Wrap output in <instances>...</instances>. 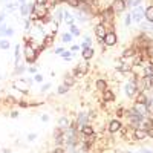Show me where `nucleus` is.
Returning a JSON list of instances; mask_svg holds the SVG:
<instances>
[{
	"label": "nucleus",
	"instance_id": "f257e3e1",
	"mask_svg": "<svg viewBox=\"0 0 153 153\" xmlns=\"http://www.w3.org/2000/svg\"><path fill=\"white\" fill-rule=\"evenodd\" d=\"M144 6L143 5H139V6H135V8H132V11H130V17H132V22H135V23H141L143 20H144Z\"/></svg>",
	"mask_w": 153,
	"mask_h": 153
},
{
	"label": "nucleus",
	"instance_id": "f03ea898",
	"mask_svg": "<svg viewBox=\"0 0 153 153\" xmlns=\"http://www.w3.org/2000/svg\"><path fill=\"white\" fill-rule=\"evenodd\" d=\"M118 43V35L115 31H107V34L104 35L103 38V45L107 46V48H113L115 45Z\"/></svg>",
	"mask_w": 153,
	"mask_h": 153
},
{
	"label": "nucleus",
	"instance_id": "7ed1b4c3",
	"mask_svg": "<svg viewBox=\"0 0 153 153\" xmlns=\"http://www.w3.org/2000/svg\"><path fill=\"white\" fill-rule=\"evenodd\" d=\"M12 87L14 89H17V91H20L23 95H28L29 94V86L26 84V81H25V78L22 76L20 80H17V81H14L12 83Z\"/></svg>",
	"mask_w": 153,
	"mask_h": 153
},
{
	"label": "nucleus",
	"instance_id": "20e7f679",
	"mask_svg": "<svg viewBox=\"0 0 153 153\" xmlns=\"http://www.w3.org/2000/svg\"><path fill=\"white\" fill-rule=\"evenodd\" d=\"M110 9L115 12V16H117V14H123L127 8H126L124 0H113V2L110 3Z\"/></svg>",
	"mask_w": 153,
	"mask_h": 153
},
{
	"label": "nucleus",
	"instance_id": "39448f33",
	"mask_svg": "<svg viewBox=\"0 0 153 153\" xmlns=\"http://www.w3.org/2000/svg\"><path fill=\"white\" fill-rule=\"evenodd\" d=\"M124 92H126V95L129 97V98L135 97V95L138 94V86H136V83H133V81H127V83L124 84Z\"/></svg>",
	"mask_w": 153,
	"mask_h": 153
},
{
	"label": "nucleus",
	"instance_id": "423d86ee",
	"mask_svg": "<svg viewBox=\"0 0 153 153\" xmlns=\"http://www.w3.org/2000/svg\"><path fill=\"white\" fill-rule=\"evenodd\" d=\"M94 32H95V37L98 38V40H103L104 35L107 34V28L104 23H97L94 26Z\"/></svg>",
	"mask_w": 153,
	"mask_h": 153
},
{
	"label": "nucleus",
	"instance_id": "0eeeda50",
	"mask_svg": "<svg viewBox=\"0 0 153 153\" xmlns=\"http://www.w3.org/2000/svg\"><path fill=\"white\" fill-rule=\"evenodd\" d=\"M54 14H52V23L55 25V26H60V23L63 22V9L60 6L54 8Z\"/></svg>",
	"mask_w": 153,
	"mask_h": 153
},
{
	"label": "nucleus",
	"instance_id": "6e6552de",
	"mask_svg": "<svg viewBox=\"0 0 153 153\" xmlns=\"http://www.w3.org/2000/svg\"><path fill=\"white\" fill-rule=\"evenodd\" d=\"M133 110L138 112L139 115H143V117H147V115L150 113V112H149V106H147V104H143V103H135Z\"/></svg>",
	"mask_w": 153,
	"mask_h": 153
},
{
	"label": "nucleus",
	"instance_id": "1a4fd4ad",
	"mask_svg": "<svg viewBox=\"0 0 153 153\" xmlns=\"http://www.w3.org/2000/svg\"><path fill=\"white\" fill-rule=\"evenodd\" d=\"M121 129H123V124H121L120 120H112V121H110V124H109V132H110V133H117V132H120Z\"/></svg>",
	"mask_w": 153,
	"mask_h": 153
},
{
	"label": "nucleus",
	"instance_id": "9d476101",
	"mask_svg": "<svg viewBox=\"0 0 153 153\" xmlns=\"http://www.w3.org/2000/svg\"><path fill=\"white\" fill-rule=\"evenodd\" d=\"M95 55V49L94 48H87L84 51H81V60H86V61H91Z\"/></svg>",
	"mask_w": 153,
	"mask_h": 153
},
{
	"label": "nucleus",
	"instance_id": "9b49d317",
	"mask_svg": "<svg viewBox=\"0 0 153 153\" xmlns=\"http://www.w3.org/2000/svg\"><path fill=\"white\" fill-rule=\"evenodd\" d=\"M83 136H91V135H94L95 133V129L92 126H89V124H84V126H81L80 127V130H78Z\"/></svg>",
	"mask_w": 153,
	"mask_h": 153
},
{
	"label": "nucleus",
	"instance_id": "f8f14e48",
	"mask_svg": "<svg viewBox=\"0 0 153 153\" xmlns=\"http://www.w3.org/2000/svg\"><path fill=\"white\" fill-rule=\"evenodd\" d=\"M144 19H146V22H149V23L153 25V3L149 5V6L144 9Z\"/></svg>",
	"mask_w": 153,
	"mask_h": 153
},
{
	"label": "nucleus",
	"instance_id": "ddd939ff",
	"mask_svg": "<svg viewBox=\"0 0 153 153\" xmlns=\"http://www.w3.org/2000/svg\"><path fill=\"white\" fill-rule=\"evenodd\" d=\"M19 2H6L5 3V11L8 12V14H12L16 9H19Z\"/></svg>",
	"mask_w": 153,
	"mask_h": 153
},
{
	"label": "nucleus",
	"instance_id": "4468645a",
	"mask_svg": "<svg viewBox=\"0 0 153 153\" xmlns=\"http://www.w3.org/2000/svg\"><path fill=\"white\" fill-rule=\"evenodd\" d=\"M101 94H103V100L106 101V103H112V101L115 100V94H113V92L110 91L109 87L106 89V91H103Z\"/></svg>",
	"mask_w": 153,
	"mask_h": 153
},
{
	"label": "nucleus",
	"instance_id": "2eb2a0df",
	"mask_svg": "<svg viewBox=\"0 0 153 153\" xmlns=\"http://www.w3.org/2000/svg\"><path fill=\"white\" fill-rule=\"evenodd\" d=\"M133 138L138 139V141H141V139H146L147 138V133L144 129H135L133 130Z\"/></svg>",
	"mask_w": 153,
	"mask_h": 153
},
{
	"label": "nucleus",
	"instance_id": "dca6fc26",
	"mask_svg": "<svg viewBox=\"0 0 153 153\" xmlns=\"http://www.w3.org/2000/svg\"><path fill=\"white\" fill-rule=\"evenodd\" d=\"M63 83H65L66 86H69V87H72V86L75 84V76H74L71 72L65 74V80H63Z\"/></svg>",
	"mask_w": 153,
	"mask_h": 153
},
{
	"label": "nucleus",
	"instance_id": "f3484780",
	"mask_svg": "<svg viewBox=\"0 0 153 153\" xmlns=\"http://www.w3.org/2000/svg\"><path fill=\"white\" fill-rule=\"evenodd\" d=\"M109 86H107V81H104V80H97L95 81V89L98 92H103V91H106Z\"/></svg>",
	"mask_w": 153,
	"mask_h": 153
},
{
	"label": "nucleus",
	"instance_id": "a211bd4d",
	"mask_svg": "<svg viewBox=\"0 0 153 153\" xmlns=\"http://www.w3.org/2000/svg\"><path fill=\"white\" fill-rule=\"evenodd\" d=\"M19 11H20V16L25 19V17H29V8H28V3L25 5H19Z\"/></svg>",
	"mask_w": 153,
	"mask_h": 153
},
{
	"label": "nucleus",
	"instance_id": "6ab92c4d",
	"mask_svg": "<svg viewBox=\"0 0 153 153\" xmlns=\"http://www.w3.org/2000/svg\"><path fill=\"white\" fill-rule=\"evenodd\" d=\"M63 60H65V61H72L74 60V57H75V52H72V51H65V52H63L61 55H60Z\"/></svg>",
	"mask_w": 153,
	"mask_h": 153
},
{
	"label": "nucleus",
	"instance_id": "aec40b11",
	"mask_svg": "<svg viewBox=\"0 0 153 153\" xmlns=\"http://www.w3.org/2000/svg\"><path fill=\"white\" fill-rule=\"evenodd\" d=\"M69 126H71V121H69L66 117H61V118L58 120V126H57V127H60V129H68Z\"/></svg>",
	"mask_w": 153,
	"mask_h": 153
},
{
	"label": "nucleus",
	"instance_id": "412c9836",
	"mask_svg": "<svg viewBox=\"0 0 153 153\" xmlns=\"http://www.w3.org/2000/svg\"><path fill=\"white\" fill-rule=\"evenodd\" d=\"M69 91H71V87L66 86L65 83H61V84L58 86V89H57V95H65V94H68Z\"/></svg>",
	"mask_w": 153,
	"mask_h": 153
},
{
	"label": "nucleus",
	"instance_id": "4be33fe9",
	"mask_svg": "<svg viewBox=\"0 0 153 153\" xmlns=\"http://www.w3.org/2000/svg\"><path fill=\"white\" fill-rule=\"evenodd\" d=\"M135 55H136V48L135 46L127 48L124 52H123V57H135Z\"/></svg>",
	"mask_w": 153,
	"mask_h": 153
},
{
	"label": "nucleus",
	"instance_id": "5701e85b",
	"mask_svg": "<svg viewBox=\"0 0 153 153\" xmlns=\"http://www.w3.org/2000/svg\"><path fill=\"white\" fill-rule=\"evenodd\" d=\"M9 48H11L9 38H0V49H2V51H8Z\"/></svg>",
	"mask_w": 153,
	"mask_h": 153
},
{
	"label": "nucleus",
	"instance_id": "b1692460",
	"mask_svg": "<svg viewBox=\"0 0 153 153\" xmlns=\"http://www.w3.org/2000/svg\"><path fill=\"white\" fill-rule=\"evenodd\" d=\"M72 40H74V35L71 32H63V35H61V42L63 43H71Z\"/></svg>",
	"mask_w": 153,
	"mask_h": 153
},
{
	"label": "nucleus",
	"instance_id": "393cba45",
	"mask_svg": "<svg viewBox=\"0 0 153 153\" xmlns=\"http://www.w3.org/2000/svg\"><path fill=\"white\" fill-rule=\"evenodd\" d=\"M26 68H28V66H25V65L16 66V69H14V72H12V75H22V74H25V72H26Z\"/></svg>",
	"mask_w": 153,
	"mask_h": 153
},
{
	"label": "nucleus",
	"instance_id": "a878e982",
	"mask_svg": "<svg viewBox=\"0 0 153 153\" xmlns=\"http://www.w3.org/2000/svg\"><path fill=\"white\" fill-rule=\"evenodd\" d=\"M14 34H16V29L12 28V26H8V28H6V31L3 32V37H5V38H11Z\"/></svg>",
	"mask_w": 153,
	"mask_h": 153
},
{
	"label": "nucleus",
	"instance_id": "bb28decb",
	"mask_svg": "<svg viewBox=\"0 0 153 153\" xmlns=\"http://www.w3.org/2000/svg\"><path fill=\"white\" fill-rule=\"evenodd\" d=\"M69 32H71L74 37H78V35H80V29L76 28V25H71V26H69Z\"/></svg>",
	"mask_w": 153,
	"mask_h": 153
},
{
	"label": "nucleus",
	"instance_id": "cd10ccee",
	"mask_svg": "<svg viewBox=\"0 0 153 153\" xmlns=\"http://www.w3.org/2000/svg\"><path fill=\"white\" fill-rule=\"evenodd\" d=\"M23 25H25V31H29V29L32 28V20H31L29 17H25Z\"/></svg>",
	"mask_w": 153,
	"mask_h": 153
},
{
	"label": "nucleus",
	"instance_id": "c85d7f7f",
	"mask_svg": "<svg viewBox=\"0 0 153 153\" xmlns=\"http://www.w3.org/2000/svg\"><path fill=\"white\" fill-rule=\"evenodd\" d=\"M26 72H28V74H31V75H35V74L38 72V68H37V65H29V66L26 68Z\"/></svg>",
	"mask_w": 153,
	"mask_h": 153
},
{
	"label": "nucleus",
	"instance_id": "c756f323",
	"mask_svg": "<svg viewBox=\"0 0 153 153\" xmlns=\"http://www.w3.org/2000/svg\"><path fill=\"white\" fill-rule=\"evenodd\" d=\"M65 3H68V5H69L71 8H74V9H76V8L80 6V2H78V0H66Z\"/></svg>",
	"mask_w": 153,
	"mask_h": 153
},
{
	"label": "nucleus",
	"instance_id": "7c9ffc66",
	"mask_svg": "<svg viewBox=\"0 0 153 153\" xmlns=\"http://www.w3.org/2000/svg\"><path fill=\"white\" fill-rule=\"evenodd\" d=\"M130 25H132V17H130V12H127L126 17H124V26H126V28H129Z\"/></svg>",
	"mask_w": 153,
	"mask_h": 153
},
{
	"label": "nucleus",
	"instance_id": "2f4dec72",
	"mask_svg": "<svg viewBox=\"0 0 153 153\" xmlns=\"http://www.w3.org/2000/svg\"><path fill=\"white\" fill-rule=\"evenodd\" d=\"M32 78H34V81H35V83H42V81H43V75L37 72V74L32 76Z\"/></svg>",
	"mask_w": 153,
	"mask_h": 153
},
{
	"label": "nucleus",
	"instance_id": "473e14b6",
	"mask_svg": "<svg viewBox=\"0 0 153 153\" xmlns=\"http://www.w3.org/2000/svg\"><path fill=\"white\" fill-rule=\"evenodd\" d=\"M6 16H8L6 11H0V25H2L3 22H6Z\"/></svg>",
	"mask_w": 153,
	"mask_h": 153
},
{
	"label": "nucleus",
	"instance_id": "72a5a7b5",
	"mask_svg": "<svg viewBox=\"0 0 153 153\" xmlns=\"http://www.w3.org/2000/svg\"><path fill=\"white\" fill-rule=\"evenodd\" d=\"M51 87H52V84H51V83H46V84H43V86H42V89H40V92H42V94H45L46 91H49Z\"/></svg>",
	"mask_w": 153,
	"mask_h": 153
},
{
	"label": "nucleus",
	"instance_id": "f704fd0d",
	"mask_svg": "<svg viewBox=\"0 0 153 153\" xmlns=\"http://www.w3.org/2000/svg\"><path fill=\"white\" fill-rule=\"evenodd\" d=\"M65 51H66L65 48H63V46H60V48H55V49H54V54H57V55H61L63 52H65Z\"/></svg>",
	"mask_w": 153,
	"mask_h": 153
},
{
	"label": "nucleus",
	"instance_id": "c9c22d12",
	"mask_svg": "<svg viewBox=\"0 0 153 153\" xmlns=\"http://www.w3.org/2000/svg\"><path fill=\"white\" fill-rule=\"evenodd\" d=\"M87 48H92V45H91V43H87V42H84V40H83V43L80 45V49H81V51H84V49H87Z\"/></svg>",
	"mask_w": 153,
	"mask_h": 153
},
{
	"label": "nucleus",
	"instance_id": "e433bc0d",
	"mask_svg": "<svg viewBox=\"0 0 153 153\" xmlns=\"http://www.w3.org/2000/svg\"><path fill=\"white\" fill-rule=\"evenodd\" d=\"M14 55L16 57H19L20 55V45L17 43V45H14Z\"/></svg>",
	"mask_w": 153,
	"mask_h": 153
},
{
	"label": "nucleus",
	"instance_id": "4c0bfd02",
	"mask_svg": "<svg viewBox=\"0 0 153 153\" xmlns=\"http://www.w3.org/2000/svg\"><path fill=\"white\" fill-rule=\"evenodd\" d=\"M40 120H42V123H49V115L48 113H43L42 117H40Z\"/></svg>",
	"mask_w": 153,
	"mask_h": 153
},
{
	"label": "nucleus",
	"instance_id": "58836bf2",
	"mask_svg": "<svg viewBox=\"0 0 153 153\" xmlns=\"http://www.w3.org/2000/svg\"><path fill=\"white\" fill-rule=\"evenodd\" d=\"M71 51H72V52H78V51H81L80 49V45H72L71 46Z\"/></svg>",
	"mask_w": 153,
	"mask_h": 153
},
{
	"label": "nucleus",
	"instance_id": "ea45409f",
	"mask_svg": "<svg viewBox=\"0 0 153 153\" xmlns=\"http://www.w3.org/2000/svg\"><path fill=\"white\" fill-rule=\"evenodd\" d=\"M141 3H143V0H133V2H132V8H135V6H139Z\"/></svg>",
	"mask_w": 153,
	"mask_h": 153
},
{
	"label": "nucleus",
	"instance_id": "a19ab883",
	"mask_svg": "<svg viewBox=\"0 0 153 153\" xmlns=\"http://www.w3.org/2000/svg\"><path fill=\"white\" fill-rule=\"evenodd\" d=\"M35 138H37V133H29V135H28V141L31 143V141H34Z\"/></svg>",
	"mask_w": 153,
	"mask_h": 153
},
{
	"label": "nucleus",
	"instance_id": "79ce46f5",
	"mask_svg": "<svg viewBox=\"0 0 153 153\" xmlns=\"http://www.w3.org/2000/svg\"><path fill=\"white\" fill-rule=\"evenodd\" d=\"M52 153H66V150L63 149V147H57V149H55Z\"/></svg>",
	"mask_w": 153,
	"mask_h": 153
},
{
	"label": "nucleus",
	"instance_id": "37998d69",
	"mask_svg": "<svg viewBox=\"0 0 153 153\" xmlns=\"http://www.w3.org/2000/svg\"><path fill=\"white\" fill-rule=\"evenodd\" d=\"M34 3H37V5H46L48 0H34Z\"/></svg>",
	"mask_w": 153,
	"mask_h": 153
},
{
	"label": "nucleus",
	"instance_id": "c03bdc74",
	"mask_svg": "<svg viewBox=\"0 0 153 153\" xmlns=\"http://www.w3.org/2000/svg\"><path fill=\"white\" fill-rule=\"evenodd\" d=\"M83 40H84V42H87V43H91V45H92V38H91V37H89V35H84V38H83Z\"/></svg>",
	"mask_w": 153,
	"mask_h": 153
},
{
	"label": "nucleus",
	"instance_id": "a18cd8bd",
	"mask_svg": "<svg viewBox=\"0 0 153 153\" xmlns=\"http://www.w3.org/2000/svg\"><path fill=\"white\" fill-rule=\"evenodd\" d=\"M9 117H11V118H17V117H19V112H16V110H14V112H11V113H9Z\"/></svg>",
	"mask_w": 153,
	"mask_h": 153
},
{
	"label": "nucleus",
	"instance_id": "49530a36",
	"mask_svg": "<svg viewBox=\"0 0 153 153\" xmlns=\"http://www.w3.org/2000/svg\"><path fill=\"white\" fill-rule=\"evenodd\" d=\"M139 153H153V152L149 150V149H141V150H139Z\"/></svg>",
	"mask_w": 153,
	"mask_h": 153
},
{
	"label": "nucleus",
	"instance_id": "de8ad7c7",
	"mask_svg": "<svg viewBox=\"0 0 153 153\" xmlns=\"http://www.w3.org/2000/svg\"><path fill=\"white\" fill-rule=\"evenodd\" d=\"M123 113H124V109H121V107H120V109L117 110V115H120V117H121V115H123Z\"/></svg>",
	"mask_w": 153,
	"mask_h": 153
},
{
	"label": "nucleus",
	"instance_id": "09e8293b",
	"mask_svg": "<svg viewBox=\"0 0 153 153\" xmlns=\"http://www.w3.org/2000/svg\"><path fill=\"white\" fill-rule=\"evenodd\" d=\"M17 2H19L20 5H25V3H28V0H17Z\"/></svg>",
	"mask_w": 153,
	"mask_h": 153
},
{
	"label": "nucleus",
	"instance_id": "8fccbe9b",
	"mask_svg": "<svg viewBox=\"0 0 153 153\" xmlns=\"http://www.w3.org/2000/svg\"><path fill=\"white\" fill-rule=\"evenodd\" d=\"M78 2H80V3H83V2H87V0H78Z\"/></svg>",
	"mask_w": 153,
	"mask_h": 153
},
{
	"label": "nucleus",
	"instance_id": "3c124183",
	"mask_svg": "<svg viewBox=\"0 0 153 153\" xmlns=\"http://www.w3.org/2000/svg\"><path fill=\"white\" fill-rule=\"evenodd\" d=\"M60 2H61V3H65V2H66V0H60Z\"/></svg>",
	"mask_w": 153,
	"mask_h": 153
},
{
	"label": "nucleus",
	"instance_id": "603ef678",
	"mask_svg": "<svg viewBox=\"0 0 153 153\" xmlns=\"http://www.w3.org/2000/svg\"><path fill=\"white\" fill-rule=\"evenodd\" d=\"M126 153H133V152H126Z\"/></svg>",
	"mask_w": 153,
	"mask_h": 153
},
{
	"label": "nucleus",
	"instance_id": "864d4df0",
	"mask_svg": "<svg viewBox=\"0 0 153 153\" xmlns=\"http://www.w3.org/2000/svg\"><path fill=\"white\" fill-rule=\"evenodd\" d=\"M115 153H118V152H115Z\"/></svg>",
	"mask_w": 153,
	"mask_h": 153
}]
</instances>
